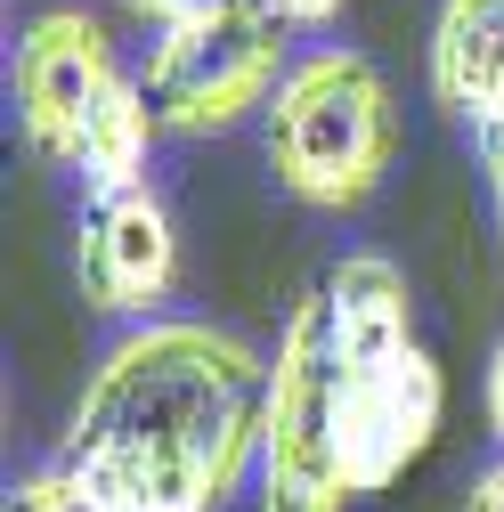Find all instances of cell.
Wrapping results in <instances>:
<instances>
[{
  "label": "cell",
  "mask_w": 504,
  "mask_h": 512,
  "mask_svg": "<svg viewBox=\"0 0 504 512\" xmlns=\"http://www.w3.org/2000/svg\"><path fill=\"white\" fill-rule=\"evenodd\" d=\"M155 106H147V90H139V74H122L98 106H90V122H82V147H74V171H82V187L90 196H122V187H147V147H155Z\"/></svg>",
  "instance_id": "30bf717a"
},
{
  "label": "cell",
  "mask_w": 504,
  "mask_h": 512,
  "mask_svg": "<svg viewBox=\"0 0 504 512\" xmlns=\"http://www.w3.org/2000/svg\"><path fill=\"white\" fill-rule=\"evenodd\" d=\"M448 415V382H439L431 350H399L374 366H342V480L350 496H383L399 488L439 439Z\"/></svg>",
  "instance_id": "5b68a950"
},
{
  "label": "cell",
  "mask_w": 504,
  "mask_h": 512,
  "mask_svg": "<svg viewBox=\"0 0 504 512\" xmlns=\"http://www.w3.org/2000/svg\"><path fill=\"white\" fill-rule=\"evenodd\" d=\"M114 82H122V66H114L106 25L90 9H41L17 33V57H9V90H17V122H25L33 155L74 171L82 122Z\"/></svg>",
  "instance_id": "8992f818"
},
{
  "label": "cell",
  "mask_w": 504,
  "mask_h": 512,
  "mask_svg": "<svg viewBox=\"0 0 504 512\" xmlns=\"http://www.w3.org/2000/svg\"><path fill=\"white\" fill-rule=\"evenodd\" d=\"M431 90L464 131L504 106V0H448L431 25Z\"/></svg>",
  "instance_id": "9c48e42d"
},
{
  "label": "cell",
  "mask_w": 504,
  "mask_h": 512,
  "mask_svg": "<svg viewBox=\"0 0 504 512\" xmlns=\"http://www.w3.org/2000/svg\"><path fill=\"white\" fill-rule=\"evenodd\" d=\"M464 512H504V456L472 480V496H464Z\"/></svg>",
  "instance_id": "5bb4252c"
},
{
  "label": "cell",
  "mask_w": 504,
  "mask_h": 512,
  "mask_svg": "<svg viewBox=\"0 0 504 512\" xmlns=\"http://www.w3.org/2000/svg\"><path fill=\"white\" fill-rule=\"evenodd\" d=\"M472 147H480V171H488V212H496V252H504V106L472 131Z\"/></svg>",
  "instance_id": "7c38bea8"
},
{
  "label": "cell",
  "mask_w": 504,
  "mask_h": 512,
  "mask_svg": "<svg viewBox=\"0 0 504 512\" xmlns=\"http://www.w3.org/2000/svg\"><path fill=\"white\" fill-rule=\"evenodd\" d=\"M269 9H277L285 25H334V17H342V0H269Z\"/></svg>",
  "instance_id": "4fadbf2b"
},
{
  "label": "cell",
  "mask_w": 504,
  "mask_h": 512,
  "mask_svg": "<svg viewBox=\"0 0 504 512\" xmlns=\"http://www.w3.org/2000/svg\"><path fill=\"white\" fill-rule=\"evenodd\" d=\"M285 74V17L269 0H196L187 17L155 25L139 90L163 131H228L252 106L269 114Z\"/></svg>",
  "instance_id": "3957f363"
},
{
  "label": "cell",
  "mask_w": 504,
  "mask_h": 512,
  "mask_svg": "<svg viewBox=\"0 0 504 512\" xmlns=\"http://www.w3.org/2000/svg\"><path fill=\"white\" fill-rule=\"evenodd\" d=\"M342 350L326 334V301H293L277 334V399L261 439V512H342Z\"/></svg>",
  "instance_id": "277c9868"
},
{
  "label": "cell",
  "mask_w": 504,
  "mask_h": 512,
  "mask_svg": "<svg viewBox=\"0 0 504 512\" xmlns=\"http://www.w3.org/2000/svg\"><path fill=\"white\" fill-rule=\"evenodd\" d=\"M261 147H269V171L293 204L358 212L399 155L391 82L358 49H309L261 114Z\"/></svg>",
  "instance_id": "7a4b0ae2"
},
{
  "label": "cell",
  "mask_w": 504,
  "mask_h": 512,
  "mask_svg": "<svg viewBox=\"0 0 504 512\" xmlns=\"http://www.w3.org/2000/svg\"><path fill=\"white\" fill-rule=\"evenodd\" d=\"M74 285L98 317H163L179 285V228L155 187H122V196H90L82 236H74Z\"/></svg>",
  "instance_id": "52a82bcc"
},
{
  "label": "cell",
  "mask_w": 504,
  "mask_h": 512,
  "mask_svg": "<svg viewBox=\"0 0 504 512\" xmlns=\"http://www.w3.org/2000/svg\"><path fill=\"white\" fill-rule=\"evenodd\" d=\"M318 301H326V334H334L342 366H374V358L415 350V301L383 252H342L318 277Z\"/></svg>",
  "instance_id": "ba28073f"
},
{
  "label": "cell",
  "mask_w": 504,
  "mask_h": 512,
  "mask_svg": "<svg viewBox=\"0 0 504 512\" xmlns=\"http://www.w3.org/2000/svg\"><path fill=\"white\" fill-rule=\"evenodd\" d=\"M131 9H139L147 25H171V17H187V9H196V0H131Z\"/></svg>",
  "instance_id": "2e32d148"
},
{
  "label": "cell",
  "mask_w": 504,
  "mask_h": 512,
  "mask_svg": "<svg viewBox=\"0 0 504 512\" xmlns=\"http://www.w3.org/2000/svg\"><path fill=\"white\" fill-rule=\"evenodd\" d=\"M488 431H496V447H504V342H496V358H488Z\"/></svg>",
  "instance_id": "9a60e30c"
},
{
  "label": "cell",
  "mask_w": 504,
  "mask_h": 512,
  "mask_svg": "<svg viewBox=\"0 0 504 512\" xmlns=\"http://www.w3.org/2000/svg\"><path fill=\"white\" fill-rule=\"evenodd\" d=\"M277 358L204 317H147L90 366L57 464L106 512H228L261 480Z\"/></svg>",
  "instance_id": "6da1fadb"
},
{
  "label": "cell",
  "mask_w": 504,
  "mask_h": 512,
  "mask_svg": "<svg viewBox=\"0 0 504 512\" xmlns=\"http://www.w3.org/2000/svg\"><path fill=\"white\" fill-rule=\"evenodd\" d=\"M0 512H106V496H98L82 472H66V464H41V472H25V480L9 488Z\"/></svg>",
  "instance_id": "8fae6325"
}]
</instances>
